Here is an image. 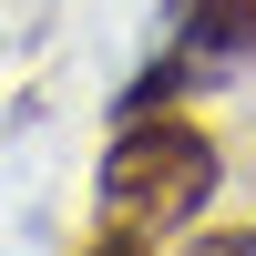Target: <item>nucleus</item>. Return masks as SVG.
I'll list each match as a JSON object with an SVG mask.
<instances>
[{
  "label": "nucleus",
  "instance_id": "obj_1",
  "mask_svg": "<svg viewBox=\"0 0 256 256\" xmlns=\"http://www.w3.org/2000/svg\"><path fill=\"white\" fill-rule=\"evenodd\" d=\"M216 134L195 113H134L113 144H102V226H134V236H164V226H195L216 205Z\"/></svg>",
  "mask_w": 256,
  "mask_h": 256
},
{
  "label": "nucleus",
  "instance_id": "obj_3",
  "mask_svg": "<svg viewBox=\"0 0 256 256\" xmlns=\"http://www.w3.org/2000/svg\"><path fill=\"white\" fill-rule=\"evenodd\" d=\"M184 256H256V226H216V236H195Z\"/></svg>",
  "mask_w": 256,
  "mask_h": 256
},
{
  "label": "nucleus",
  "instance_id": "obj_2",
  "mask_svg": "<svg viewBox=\"0 0 256 256\" xmlns=\"http://www.w3.org/2000/svg\"><path fill=\"white\" fill-rule=\"evenodd\" d=\"M184 52L195 62H246L256 52V0H184Z\"/></svg>",
  "mask_w": 256,
  "mask_h": 256
},
{
  "label": "nucleus",
  "instance_id": "obj_4",
  "mask_svg": "<svg viewBox=\"0 0 256 256\" xmlns=\"http://www.w3.org/2000/svg\"><path fill=\"white\" fill-rule=\"evenodd\" d=\"M82 256H144V236H134V226H102V236L82 246Z\"/></svg>",
  "mask_w": 256,
  "mask_h": 256
}]
</instances>
